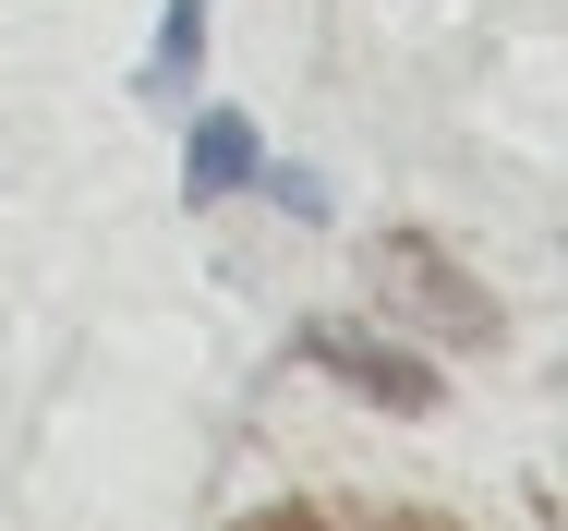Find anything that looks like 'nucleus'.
I'll return each mask as SVG.
<instances>
[{
    "instance_id": "f257e3e1",
    "label": "nucleus",
    "mask_w": 568,
    "mask_h": 531,
    "mask_svg": "<svg viewBox=\"0 0 568 531\" xmlns=\"http://www.w3.org/2000/svg\"><path fill=\"white\" fill-rule=\"evenodd\" d=\"M375 290H387L399 315L424 326V338H448V350H496V338H508L496 290H484L471 266H448L424 229H387V242H375Z\"/></svg>"
},
{
    "instance_id": "f03ea898",
    "label": "nucleus",
    "mask_w": 568,
    "mask_h": 531,
    "mask_svg": "<svg viewBox=\"0 0 568 531\" xmlns=\"http://www.w3.org/2000/svg\"><path fill=\"white\" fill-rule=\"evenodd\" d=\"M303 362H327L351 399H375V411H399V423H424L436 411V375L412 362V350H387V338H351V326H315L303 338Z\"/></svg>"
},
{
    "instance_id": "7ed1b4c3",
    "label": "nucleus",
    "mask_w": 568,
    "mask_h": 531,
    "mask_svg": "<svg viewBox=\"0 0 568 531\" xmlns=\"http://www.w3.org/2000/svg\"><path fill=\"white\" fill-rule=\"evenodd\" d=\"M266 170V145H254V109H194V145H182V194L194 206H219Z\"/></svg>"
},
{
    "instance_id": "20e7f679",
    "label": "nucleus",
    "mask_w": 568,
    "mask_h": 531,
    "mask_svg": "<svg viewBox=\"0 0 568 531\" xmlns=\"http://www.w3.org/2000/svg\"><path fill=\"white\" fill-rule=\"evenodd\" d=\"M194 61H206V0H170V24H158V49H145V98H182L194 85Z\"/></svg>"
},
{
    "instance_id": "39448f33",
    "label": "nucleus",
    "mask_w": 568,
    "mask_h": 531,
    "mask_svg": "<svg viewBox=\"0 0 568 531\" xmlns=\"http://www.w3.org/2000/svg\"><path fill=\"white\" fill-rule=\"evenodd\" d=\"M254 182H266L291 217H327V182H315V170H254Z\"/></svg>"
},
{
    "instance_id": "423d86ee",
    "label": "nucleus",
    "mask_w": 568,
    "mask_h": 531,
    "mask_svg": "<svg viewBox=\"0 0 568 531\" xmlns=\"http://www.w3.org/2000/svg\"><path fill=\"white\" fill-rule=\"evenodd\" d=\"M351 531H459V520H436V508H387V520H351Z\"/></svg>"
}]
</instances>
